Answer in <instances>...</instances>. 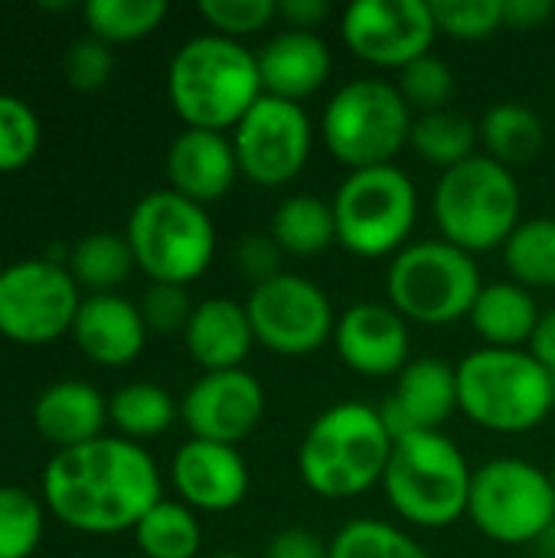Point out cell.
<instances>
[{
	"label": "cell",
	"instance_id": "cell-37",
	"mask_svg": "<svg viewBox=\"0 0 555 558\" xmlns=\"http://www.w3.org/2000/svg\"><path fill=\"white\" fill-rule=\"evenodd\" d=\"M396 88L412 108V114L445 111L455 98V72L442 56L429 52L409 62L406 69H399Z\"/></svg>",
	"mask_w": 555,
	"mask_h": 558
},
{
	"label": "cell",
	"instance_id": "cell-36",
	"mask_svg": "<svg viewBox=\"0 0 555 558\" xmlns=\"http://www.w3.org/2000/svg\"><path fill=\"white\" fill-rule=\"evenodd\" d=\"M43 144V124L29 101L0 92V173L23 170Z\"/></svg>",
	"mask_w": 555,
	"mask_h": 558
},
{
	"label": "cell",
	"instance_id": "cell-42",
	"mask_svg": "<svg viewBox=\"0 0 555 558\" xmlns=\"http://www.w3.org/2000/svg\"><path fill=\"white\" fill-rule=\"evenodd\" d=\"M232 258H236V268L245 275V281H252V288H255V284H265V281L278 278L285 271L281 265H285L288 255L272 239V232H249V235L239 239Z\"/></svg>",
	"mask_w": 555,
	"mask_h": 558
},
{
	"label": "cell",
	"instance_id": "cell-27",
	"mask_svg": "<svg viewBox=\"0 0 555 558\" xmlns=\"http://www.w3.org/2000/svg\"><path fill=\"white\" fill-rule=\"evenodd\" d=\"M268 232L291 258L324 255L337 242L334 206L330 199H321L314 193H291L278 203Z\"/></svg>",
	"mask_w": 555,
	"mask_h": 558
},
{
	"label": "cell",
	"instance_id": "cell-26",
	"mask_svg": "<svg viewBox=\"0 0 555 558\" xmlns=\"http://www.w3.org/2000/svg\"><path fill=\"white\" fill-rule=\"evenodd\" d=\"M481 147L491 160L507 170L533 163L546 147V124L543 118L520 101H497L478 121Z\"/></svg>",
	"mask_w": 555,
	"mask_h": 558
},
{
	"label": "cell",
	"instance_id": "cell-14",
	"mask_svg": "<svg viewBox=\"0 0 555 558\" xmlns=\"http://www.w3.org/2000/svg\"><path fill=\"white\" fill-rule=\"evenodd\" d=\"M239 173L265 190H281L301 177L314 150V124L304 105L262 95L229 134Z\"/></svg>",
	"mask_w": 555,
	"mask_h": 558
},
{
	"label": "cell",
	"instance_id": "cell-40",
	"mask_svg": "<svg viewBox=\"0 0 555 558\" xmlns=\"http://www.w3.org/2000/svg\"><path fill=\"white\" fill-rule=\"evenodd\" d=\"M62 69H65V82L72 88H79V92H98L114 75V52H111L108 43H101L95 36H85V39H75L65 49Z\"/></svg>",
	"mask_w": 555,
	"mask_h": 558
},
{
	"label": "cell",
	"instance_id": "cell-11",
	"mask_svg": "<svg viewBox=\"0 0 555 558\" xmlns=\"http://www.w3.org/2000/svg\"><path fill=\"white\" fill-rule=\"evenodd\" d=\"M468 520L491 543L530 546L555 523L550 471L523 458H491L474 471Z\"/></svg>",
	"mask_w": 555,
	"mask_h": 558
},
{
	"label": "cell",
	"instance_id": "cell-44",
	"mask_svg": "<svg viewBox=\"0 0 555 558\" xmlns=\"http://www.w3.org/2000/svg\"><path fill=\"white\" fill-rule=\"evenodd\" d=\"M330 16V3L327 0H278V20L288 29H311L317 33V26Z\"/></svg>",
	"mask_w": 555,
	"mask_h": 558
},
{
	"label": "cell",
	"instance_id": "cell-46",
	"mask_svg": "<svg viewBox=\"0 0 555 558\" xmlns=\"http://www.w3.org/2000/svg\"><path fill=\"white\" fill-rule=\"evenodd\" d=\"M527 350L533 353V360L553 376L555 383V307L543 311V317L536 324V333H533V340H530Z\"/></svg>",
	"mask_w": 555,
	"mask_h": 558
},
{
	"label": "cell",
	"instance_id": "cell-33",
	"mask_svg": "<svg viewBox=\"0 0 555 558\" xmlns=\"http://www.w3.org/2000/svg\"><path fill=\"white\" fill-rule=\"evenodd\" d=\"M88 36L118 46L150 36L167 20L164 0H88L82 7Z\"/></svg>",
	"mask_w": 555,
	"mask_h": 558
},
{
	"label": "cell",
	"instance_id": "cell-20",
	"mask_svg": "<svg viewBox=\"0 0 555 558\" xmlns=\"http://www.w3.org/2000/svg\"><path fill=\"white\" fill-rule=\"evenodd\" d=\"M147 333L141 307L121 294H85L72 324V340L82 356L105 369L134 363L147 347Z\"/></svg>",
	"mask_w": 555,
	"mask_h": 558
},
{
	"label": "cell",
	"instance_id": "cell-17",
	"mask_svg": "<svg viewBox=\"0 0 555 558\" xmlns=\"http://www.w3.org/2000/svg\"><path fill=\"white\" fill-rule=\"evenodd\" d=\"M334 350L340 363L366 379H396L412 360L409 320L389 301H357L337 314Z\"/></svg>",
	"mask_w": 555,
	"mask_h": 558
},
{
	"label": "cell",
	"instance_id": "cell-31",
	"mask_svg": "<svg viewBox=\"0 0 555 558\" xmlns=\"http://www.w3.org/2000/svg\"><path fill=\"white\" fill-rule=\"evenodd\" d=\"M134 543L144 558H196L203 546L196 510L180 500H157L134 526Z\"/></svg>",
	"mask_w": 555,
	"mask_h": 558
},
{
	"label": "cell",
	"instance_id": "cell-6",
	"mask_svg": "<svg viewBox=\"0 0 555 558\" xmlns=\"http://www.w3.org/2000/svg\"><path fill=\"white\" fill-rule=\"evenodd\" d=\"M523 190L517 173L478 154L445 170L432 190V219L438 239L458 245L468 255L504 248L514 229L523 222Z\"/></svg>",
	"mask_w": 555,
	"mask_h": 558
},
{
	"label": "cell",
	"instance_id": "cell-19",
	"mask_svg": "<svg viewBox=\"0 0 555 558\" xmlns=\"http://www.w3.org/2000/svg\"><path fill=\"white\" fill-rule=\"evenodd\" d=\"M393 438L412 432H442L458 412V369L442 356H412L379 405Z\"/></svg>",
	"mask_w": 555,
	"mask_h": 558
},
{
	"label": "cell",
	"instance_id": "cell-45",
	"mask_svg": "<svg viewBox=\"0 0 555 558\" xmlns=\"http://www.w3.org/2000/svg\"><path fill=\"white\" fill-rule=\"evenodd\" d=\"M553 16V0H504V26L510 29H540Z\"/></svg>",
	"mask_w": 555,
	"mask_h": 558
},
{
	"label": "cell",
	"instance_id": "cell-7",
	"mask_svg": "<svg viewBox=\"0 0 555 558\" xmlns=\"http://www.w3.org/2000/svg\"><path fill=\"white\" fill-rule=\"evenodd\" d=\"M124 239L137 271L150 284H193L216 258V222L206 206L167 190L141 196L128 216Z\"/></svg>",
	"mask_w": 555,
	"mask_h": 558
},
{
	"label": "cell",
	"instance_id": "cell-2",
	"mask_svg": "<svg viewBox=\"0 0 555 558\" xmlns=\"http://www.w3.org/2000/svg\"><path fill=\"white\" fill-rule=\"evenodd\" d=\"M262 95L258 59L239 39L200 33L170 59L167 98L186 128L232 134Z\"/></svg>",
	"mask_w": 555,
	"mask_h": 558
},
{
	"label": "cell",
	"instance_id": "cell-29",
	"mask_svg": "<svg viewBox=\"0 0 555 558\" xmlns=\"http://www.w3.org/2000/svg\"><path fill=\"white\" fill-rule=\"evenodd\" d=\"M180 418V405L157 383H128L108 399V422L118 428V438L150 441L173 428Z\"/></svg>",
	"mask_w": 555,
	"mask_h": 558
},
{
	"label": "cell",
	"instance_id": "cell-41",
	"mask_svg": "<svg viewBox=\"0 0 555 558\" xmlns=\"http://www.w3.org/2000/svg\"><path fill=\"white\" fill-rule=\"evenodd\" d=\"M150 333H183L193 317V301L180 284H150L137 301Z\"/></svg>",
	"mask_w": 555,
	"mask_h": 558
},
{
	"label": "cell",
	"instance_id": "cell-8",
	"mask_svg": "<svg viewBox=\"0 0 555 558\" xmlns=\"http://www.w3.org/2000/svg\"><path fill=\"white\" fill-rule=\"evenodd\" d=\"M412 108L396 82L363 75L343 82L321 114V141L327 154L347 170L386 167L409 147Z\"/></svg>",
	"mask_w": 555,
	"mask_h": 558
},
{
	"label": "cell",
	"instance_id": "cell-18",
	"mask_svg": "<svg viewBox=\"0 0 555 558\" xmlns=\"http://www.w3.org/2000/svg\"><path fill=\"white\" fill-rule=\"evenodd\" d=\"M170 481L190 510L229 513L249 497V464L239 448L190 438L170 461Z\"/></svg>",
	"mask_w": 555,
	"mask_h": 558
},
{
	"label": "cell",
	"instance_id": "cell-5",
	"mask_svg": "<svg viewBox=\"0 0 555 558\" xmlns=\"http://www.w3.org/2000/svg\"><path fill=\"white\" fill-rule=\"evenodd\" d=\"M474 471L445 432H412L396 438L383 474L386 504L419 530H448L468 517Z\"/></svg>",
	"mask_w": 555,
	"mask_h": 558
},
{
	"label": "cell",
	"instance_id": "cell-15",
	"mask_svg": "<svg viewBox=\"0 0 555 558\" xmlns=\"http://www.w3.org/2000/svg\"><path fill=\"white\" fill-rule=\"evenodd\" d=\"M438 36L425 0H357L340 16L343 46L373 69H406L432 52Z\"/></svg>",
	"mask_w": 555,
	"mask_h": 558
},
{
	"label": "cell",
	"instance_id": "cell-50",
	"mask_svg": "<svg viewBox=\"0 0 555 558\" xmlns=\"http://www.w3.org/2000/svg\"><path fill=\"white\" fill-rule=\"evenodd\" d=\"M0 275H3V265H0Z\"/></svg>",
	"mask_w": 555,
	"mask_h": 558
},
{
	"label": "cell",
	"instance_id": "cell-3",
	"mask_svg": "<svg viewBox=\"0 0 555 558\" xmlns=\"http://www.w3.org/2000/svg\"><path fill=\"white\" fill-rule=\"evenodd\" d=\"M393 432L370 402H337L301 438L298 474L324 500H353L383 484L393 458Z\"/></svg>",
	"mask_w": 555,
	"mask_h": 558
},
{
	"label": "cell",
	"instance_id": "cell-1",
	"mask_svg": "<svg viewBox=\"0 0 555 558\" xmlns=\"http://www.w3.org/2000/svg\"><path fill=\"white\" fill-rule=\"evenodd\" d=\"M157 500H164L157 461L128 438L101 435L56 451L43 471V507L85 536L134 533Z\"/></svg>",
	"mask_w": 555,
	"mask_h": 558
},
{
	"label": "cell",
	"instance_id": "cell-9",
	"mask_svg": "<svg viewBox=\"0 0 555 558\" xmlns=\"http://www.w3.org/2000/svg\"><path fill=\"white\" fill-rule=\"evenodd\" d=\"M330 206L337 245L366 262L396 258L419 226V186L396 163L350 170Z\"/></svg>",
	"mask_w": 555,
	"mask_h": 558
},
{
	"label": "cell",
	"instance_id": "cell-25",
	"mask_svg": "<svg viewBox=\"0 0 555 558\" xmlns=\"http://www.w3.org/2000/svg\"><path fill=\"white\" fill-rule=\"evenodd\" d=\"M543 311L533 298L517 281H484L474 311H471V327L484 340V347L497 350H527Z\"/></svg>",
	"mask_w": 555,
	"mask_h": 558
},
{
	"label": "cell",
	"instance_id": "cell-48",
	"mask_svg": "<svg viewBox=\"0 0 555 558\" xmlns=\"http://www.w3.org/2000/svg\"><path fill=\"white\" fill-rule=\"evenodd\" d=\"M213 558H245V556H236V553H222V556H213Z\"/></svg>",
	"mask_w": 555,
	"mask_h": 558
},
{
	"label": "cell",
	"instance_id": "cell-49",
	"mask_svg": "<svg viewBox=\"0 0 555 558\" xmlns=\"http://www.w3.org/2000/svg\"><path fill=\"white\" fill-rule=\"evenodd\" d=\"M550 481H553V487H555V461H553V468H550Z\"/></svg>",
	"mask_w": 555,
	"mask_h": 558
},
{
	"label": "cell",
	"instance_id": "cell-35",
	"mask_svg": "<svg viewBox=\"0 0 555 558\" xmlns=\"http://www.w3.org/2000/svg\"><path fill=\"white\" fill-rule=\"evenodd\" d=\"M46 533L39 497L23 487H0V558H29Z\"/></svg>",
	"mask_w": 555,
	"mask_h": 558
},
{
	"label": "cell",
	"instance_id": "cell-30",
	"mask_svg": "<svg viewBox=\"0 0 555 558\" xmlns=\"http://www.w3.org/2000/svg\"><path fill=\"white\" fill-rule=\"evenodd\" d=\"M69 275L88 294H118V288L131 278L134 255L124 235L118 232H92L79 239L69 252Z\"/></svg>",
	"mask_w": 555,
	"mask_h": 558
},
{
	"label": "cell",
	"instance_id": "cell-47",
	"mask_svg": "<svg viewBox=\"0 0 555 558\" xmlns=\"http://www.w3.org/2000/svg\"><path fill=\"white\" fill-rule=\"evenodd\" d=\"M536 546H540V558H555V523L543 533V539Z\"/></svg>",
	"mask_w": 555,
	"mask_h": 558
},
{
	"label": "cell",
	"instance_id": "cell-21",
	"mask_svg": "<svg viewBox=\"0 0 555 558\" xmlns=\"http://www.w3.org/2000/svg\"><path fill=\"white\" fill-rule=\"evenodd\" d=\"M255 59L265 95L298 105L317 95L334 72V52L327 39L311 29H278L262 49H255Z\"/></svg>",
	"mask_w": 555,
	"mask_h": 558
},
{
	"label": "cell",
	"instance_id": "cell-23",
	"mask_svg": "<svg viewBox=\"0 0 555 558\" xmlns=\"http://www.w3.org/2000/svg\"><path fill=\"white\" fill-rule=\"evenodd\" d=\"M190 360L203 373L242 369L255 347V330L245 304L232 298H206L193 307V317L183 330Z\"/></svg>",
	"mask_w": 555,
	"mask_h": 558
},
{
	"label": "cell",
	"instance_id": "cell-38",
	"mask_svg": "<svg viewBox=\"0 0 555 558\" xmlns=\"http://www.w3.org/2000/svg\"><path fill=\"white\" fill-rule=\"evenodd\" d=\"M432 16L438 33L461 43H481L504 26V0H435Z\"/></svg>",
	"mask_w": 555,
	"mask_h": 558
},
{
	"label": "cell",
	"instance_id": "cell-4",
	"mask_svg": "<svg viewBox=\"0 0 555 558\" xmlns=\"http://www.w3.org/2000/svg\"><path fill=\"white\" fill-rule=\"evenodd\" d=\"M458 369V412L494 435H527L555 409L553 376L530 350H471Z\"/></svg>",
	"mask_w": 555,
	"mask_h": 558
},
{
	"label": "cell",
	"instance_id": "cell-24",
	"mask_svg": "<svg viewBox=\"0 0 555 558\" xmlns=\"http://www.w3.org/2000/svg\"><path fill=\"white\" fill-rule=\"evenodd\" d=\"M108 425V399L85 379H59L33 402V428L56 451L101 438Z\"/></svg>",
	"mask_w": 555,
	"mask_h": 558
},
{
	"label": "cell",
	"instance_id": "cell-22",
	"mask_svg": "<svg viewBox=\"0 0 555 558\" xmlns=\"http://www.w3.org/2000/svg\"><path fill=\"white\" fill-rule=\"evenodd\" d=\"M239 177L242 173H239V160H236V147L229 134L186 128L173 137L167 150L170 190L200 206L222 199L236 186Z\"/></svg>",
	"mask_w": 555,
	"mask_h": 558
},
{
	"label": "cell",
	"instance_id": "cell-28",
	"mask_svg": "<svg viewBox=\"0 0 555 558\" xmlns=\"http://www.w3.org/2000/svg\"><path fill=\"white\" fill-rule=\"evenodd\" d=\"M409 147L429 167H438L445 173V170H451V167L478 157L481 128L468 114H458L451 108L429 111V114H415L412 134H409Z\"/></svg>",
	"mask_w": 555,
	"mask_h": 558
},
{
	"label": "cell",
	"instance_id": "cell-34",
	"mask_svg": "<svg viewBox=\"0 0 555 558\" xmlns=\"http://www.w3.org/2000/svg\"><path fill=\"white\" fill-rule=\"evenodd\" d=\"M330 558H432L429 549L409 536L406 530L386 523L357 517L343 523L330 539Z\"/></svg>",
	"mask_w": 555,
	"mask_h": 558
},
{
	"label": "cell",
	"instance_id": "cell-12",
	"mask_svg": "<svg viewBox=\"0 0 555 558\" xmlns=\"http://www.w3.org/2000/svg\"><path fill=\"white\" fill-rule=\"evenodd\" d=\"M82 288L65 265L23 258L0 275V337L16 347H46L72 333Z\"/></svg>",
	"mask_w": 555,
	"mask_h": 558
},
{
	"label": "cell",
	"instance_id": "cell-39",
	"mask_svg": "<svg viewBox=\"0 0 555 558\" xmlns=\"http://www.w3.org/2000/svg\"><path fill=\"white\" fill-rule=\"evenodd\" d=\"M200 16L209 33L242 43V36L262 33L278 20V0H203Z\"/></svg>",
	"mask_w": 555,
	"mask_h": 558
},
{
	"label": "cell",
	"instance_id": "cell-43",
	"mask_svg": "<svg viewBox=\"0 0 555 558\" xmlns=\"http://www.w3.org/2000/svg\"><path fill=\"white\" fill-rule=\"evenodd\" d=\"M265 558H330V543L304 526H288L268 539Z\"/></svg>",
	"mask_w": 555,
	"mask_h": 558
},
{
	"label": "cell",
	"instance_id": "cell-32",
	"mask_svg": "<svg viewBox=\"0 0 555 558\" xmlns=\"http://www.w3.org/2000/svg\"><path fill=\"white\" fill-rule=\"evenodd\" d=\"M504 265L510 281L523 284L527 291H553L555 288V219L533 216L523 219L514 235L507 239Z\"/></svg>",
	"mask_w": 555,
	"mask_h": 558
},
{
	"label": "cell",
	"instance_id": "cell-13",
	"mask_svg": "<svg viewBox=\"0 0 555 558\" xmlns=\"http://www.w3.org/2000/svg\"><path fill=\"white\" fill-rule=\"evenodd\" d=\"M245 311L255 343L275 356H311L334 340V301L317 281L298 271H281L265 284H255L245 298Z\"/></svg>",
	"mask_w": 555,
	"mask_h": 558
},
{
	"label": "cell",
	"instance_id": "cell-16",
	"mask_svg": "<svg viewBox=\"0 0 555 558\" xmlns=\"http://www.w3.org/2000/svg\"><path fill=\"white\" fill-rule=\"evenodd\" d=\"M265 405V386L249 369L203 373L180 399V422L190 438L239 448L262 425Z\"/></svg>",
	"mask_w": 555,
	"mask_h": 558
},
{
	"label": "cell",
	"instance_id": "cell-10",
	"mask_svg": "<svg viewBox=\"0 0 555 558\" xmlns=\"http://www.w3.org/2000/svg\"><path fill=\"white\" fill-rule=\"evenodd\" d=\"M484 288L474 255L445 239H415L386 268V301L422 327L468 320Z\"/></svg>",
	"mask_w": 555,
	"mask_h": 558
}]
</instances>
